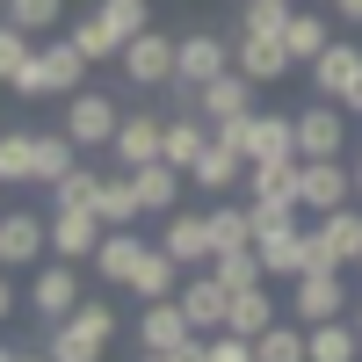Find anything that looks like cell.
Here are the masks:
<instances>
[{"instance_id":"cell-47","label":"cell","mask_w":362,"mask_h":362,"mask_svg":"<svg viewBox=\"0 0 362 362\" xmlns=\"http://www.w3.org/2000/svg\"><path fill=\"white\" fill-rule=\"evenodd\" d=\"M355 203H362V160H355Z\"/></svg>"},{"instance_id":"cell-26","label":"cell","mask_w":362,"mask_h":362,"mask_svg":"<svg viewBox=\"0 0 362 362\" xmlns=\"http://www.w3.org/2000/svg\"><path fill=\"white\" fill-rule=\"evenodd\" d=\"M131 181H138V203H145V218H174V210H181V189H189V174H181V167H167V160L138 167Z\"/></svg>"},{"instance_id":"cell-23","label":"cell","mask_w":362,"mask_h":362,"mask_svg":"<svg viewBox=\"0 0 362 362\" xmlns=\"http://www.w3.org/2000/svg\"><path fill=\"white\" fill-rule=\"evenodd\" d=\"M102 232H109V225L95 218V210H51V254H58V261H73V268H80V261H95Z\"/></svg>"},{"instance_id":"cell-40","label":"cell","mask_w":362,"mask_h":362,"mask_svg":"<svg viewBox=\"0 0 362 362\" xmlns=\"http://www.w3.org/2000/svg\"><path fill=\"white\" fill-rule=\"evenodd\" d=\"M58 15H66V0H8V22L29 29V37H51Z\"/></svg>"},{"instance_id":"cell-9","label":"cell","mask_w":362,"mask_h":362,"mask_svg":"<svg viewBox=\"0 0 362 362\" xmlns=\"http://www.w3.org/2000/svg\"><path fill=\"white\" fill-rule=\"evenodd\" d=\"M80 305H87V297H80V268L73 261H51V268L29 276V312H37L44 326H66Z\"/></svg>"},{"instance_id":"cell-44","label":"cell","mask_w":362,"mask_h":362,"mask_svg":"<svg viewBox=\"0 0 362 362\" xmlns=\"http://www.w3.org/2000/svg\"><path fill=\"white\" fill-rule=\"evenodd\" d=\"M334 15H341V22H355V29H362V0H334Z\"/></svg>"},{"instance_id":"cell-3","label":"cell","mask_w":362,"mask_h":362,"mask_svg":"<svg viewBox=\"0 0 362 362\" xmlns=\"http://www.w3.org/2000/svg\"><path fill=\"white\" fill-rule=\"evenodd\" d=\"M109 341H116V312H109V305H80L66 326H51L44 355H51V362H102Z\"/></svg>"},{"instance_id":"cell-52","label":"cell","mask_w":362,"mask_h":362,"mask_svg":"<svg viewBox=\"0 0 362 362\" xmlns=\"http://www.w3.org/2000/svg\"><path fill=\"white\" fill-rule=\"evenodd\" d=\"M0 22H8V0H0Z\"/></svg>"},{"instance_id":"cell-10","label":"cell","mask_w":362,"mask_h":362,"mask_svg":"<svg viewBox=\"0 0 362 362\" xmlns=\"http://www.w3.org/2000/svg\"><path fill=\"white\" fill-rule=\"evenodd\" d=\"M312 73V102H341L348 109V95L362 87V44H348V37H334L319 51V66H305Z\"/></svg>"},{"instance_id":"cell-20","label":"cell","mask_w":362,"mask_h":362,"mask_svg":"<svg viewBox=\"0 0 362 362\" xmlns=\"http://www.w3.org/2000/svg\"><path fill=\"white\" fill-rule=\"evenodd\" d=\"M181 283H189V268H181L160 239H153V247H145V261H138V276H131L124 290L138 297V305H167V297H181Z\"/></svg>"},{"instance_id":"cell-19","label":"cell","mask_w":362,"mask_h":362,"mask_svg":"<svg viewBox=\"0 0 362 362\" xmlns=\"http://www.w3.org/2000/svg\"><path fill=\"white\" fill-rule=\"evenodd\" d=\"M189 189H203L210 203H225V189H247V160L232 153V145L210 131V145H203V160L189 167Z\"/></svg>"},{"instance_id":"cell-6","label":"cell","mask_w":362,"mask_h":362,"mask_svg":"<svg viewBox=\"0 0 362 362\" xmlns=\"http://www.w3.org/2000/svg\"><path fill=\"white\" fill-rule=\"evenodd\" d=\"M58 131H66L80 153H95V145H116V131H124V109H116L102 87H80V95L66 102V124H58Z\"/></svg>"},{"instance_id":"cell-33","label":"cell","mask_w":362,"mask_h":362,"mask_svg":"<svg viewBox=\"0 0 362 362\" xmlns=\"http://www.w3.org/2000/svg\"><path fill=\"white\" fill-rule=\"evenodd\" d=\"M37 181V131H0V189Z\"/></svg>"},{"instance_id":"cell-25","label":"cell","mask_w":362,"mask_h":362,"mask_svg":"<svg viewBox=\"0 0 362 362\" xmlns=\"http://www.w3.org/2000/svg\"><path fill=\"white\" fill-rule=\"evenodd\" d=\"M239 116H254V80L247 73H218L203 87V124L218 131V124H239Z\"/></svg>"},{"instance_id":"cell-39","label":"cell","mask_w":362,"mask_h":362,"mask_svg":"<svg viewBox=\"0 0 362 362\" xmlns=\"http://www.w3.org/2000/svg\"><path fill=\"white\" fill-rule=\"evenodd\" d=\"M73 44L87 51V66H109V58H124V37L102 22V15H87V22H73Z\"/></svg>"},{"instance_id":"cell-22","label":"cell","mask_w":362,"mask_h":362,"mask_svg":"<svg viewBox=\"0 0 362 362\" xmlns=\"http://www.w3.org/2000/svg\"><path fill=\"white\" fill-rule=\"evenodd\" d=\"M232 73H247L254 87H268V80H290L297 58H290L283 37H239V44H232Z\"/></svg>"},{"instance_id":"cell-35","label":"cell","mask_w":362,"mask_h":362,"mask_svg":"<svg viewBox=\"0 0 362 362\" xmlns=\"http://www.w3.org/2000/svg\"><path fill=\"white\" fill-rule=\"evenodd\" d=\"M210 247H218V254L254 247V210L247 203H210Z\"/></svg>"},{"instance_id":"cell-13","label":"cell","mask_w":362,"mask_h":362,"mask_svg":"<svg viewBox=\"0 0 362 362\" xmlns=\"http://www.w3.org/2000/svg\"><path fill=\"white\" fill-rule=\"evenodd\" d=\"M218 73H232V44L218 37V29H189V37L174 44V80H189V87H210Z\"/></svg>"},{"instance_id":"cell-7","label":"cell","mask_w":362,"mask_h":362,"mask_svg":"<svg viewBox=\"0 0 362 362\" xmlns=\"http://www.w3.org/2000/svg\"><path fill=\"white\" fill-rule=\"evenodd\" d=\"M174 44H181V37H167V29H145V37L124 44V58H116V66H124L131 87H145V95H167V87H174Z\"/></svg>"},{"instance_id":"cell-17","label":"cell","mask_w":362,"mask_h":362,"mask_svg":"<svg viewBox=\"0 0 362 362\" xmlns=\"http://www.w3.org/2000/svg\"><path fill=\"white\" fill-rule=\"evenodd\" d=\"M174 305L189 312V326H196V334L210 341V334H225V312H232V290H225L218 276H210V268H196V276L181 283V297H174Z\"/></svg>"},{"instance_id":"cell-34","label":"cell","mask_w":362,"mask_h":362,"mask_svg":"<svg viewBox=\"0 0 362 362\" xmlns=\"http://www.w3.org/2000/svg\"><path fill=\"white\" fill-rule=\"evenodd\" d=\"M283 44H290V58H297V66H319V51L334 44V22H326V15H312V8H297V15H290V29H283Z\"/></svg>"},{"instance_id":"cell-50","label":"cell","mask_w":362,"mask_h":362,"mask_svg":"<svg viewBox=\"0 0 362 362\" xmlns=\"http://www.w3.org/2000/svg\"><path fill=\"white\" fill-rule=\"evenodd\" d=\"M348 319H355V334H362V305H355V312H348Z\"/></svg>"},{"instance_id":"cell-4","label":"cell","mask_w":362,"mask_h":362,"mask_svg":"<svg viewBox=\"0 0 362 362\" xmlns=\"http://www.w3.org/2000/svg\"><path fill=\"white\" fill-rule=\"evenodd\" d=\"M355 203V167L341 160H297V210L312 218H334V210Z\"/></svg>"},{"instance_id":"cell-2","label":"cell","mask_w":362,"mask_h":362,"mask_svg":"<svg viewBox=\"0 0 362 362\" xmlns=\"http://www.w3.org/2000/svg\"><path fill=\"white\" fill-rule=\"evenodd\" d=\"M305 247H312V268H326V276H341V268H362V203L334 210V218L305 225ZM305 268V276H312Z\"/></svg>"},{"instance_id":"cell-30","label":"cell","mask_w":362,"mask_h":362,"mask_svg":"<svg viewBox=\"0 0 362 362\" xmlns=\"http://www.w3.org/2000/svg\"><path fill=\"white\" fill-rule=\"evenodd\" d=\"M138 261H145V239L138 232H102V247H95V276L102 283H131Z\"/></svg>"},{"instance_id":"cell-45","label":"cell","mask_w":362,"mask_h":362,"mask_svg":"<svg viewBox=\"0 0 362 362\" xmlns=\"http://www.w3.org/2000/svg\"><path fill=\"white\" fill-rule=\"evenodd\" d=\"M15 312V283H8V268H0V319Z\"/></svg>"},{"instance_id":"cell-14","label":"cell","mask_w":362,"mask_h":362,"mask_svg":"<svg viewBox=\"0 0 362 362\" xmlns=\"http://www.w3.org/2000/svg\"><path fill=\"white\" fill-rule=\"evenodd\" d=\"M189 341H203V334L189 326V312H181L174 297H167V305H145V312H138V355H181Z\"/></svg>"},{"instance_id":"cell-27","label":"cell","mask_w":362,"mask_h":362,"mask_svg":"<svg viewBox=\"0 0 362 362\" xmlns=\"http://www.w3.org/2000/svg\"><path fill=\"white\" fill-rule=\"evenodd\" d=\"M95 218H102L109 232H131V225L145 218V203H138V181H131V174H102V189H95Z\"/></svg>"},{"instance_id":"cell-48","label":"cell","mask_w":362,"mask_h":362,"mask_svg":"<svg viewBox=\"0 0 362 362\" xmlns=\"http://www.w3.org/2000/svg\"><path fill=\"white\" fill-rule=\"evenodd\" d=\"M15 362H51V355H15Z\"/></svg>"},{"instance_id":"cell-15","label":"cell","mask_w":362,"mask_h":362,"mask_svg":"<svg viewBox=\"0 0 362 362\" xmlns=\"http://www.w3.org/2000/svg\"><path fill=\"white\" fill-rule=\"evenodd\" d=\"M37 254H51V218H37V210H0V268H29Z\"/></svg>"},{"instance_id":"cell-41","label":"cell","mask_w":362,"mask_h":362,"mask_svg":"<svg viewBox=\"0 0 362 362\" xmlns=\"http://www.w3.org/2000/svg\"><path fill=\"white\" fill-rule=\"evenodd\" d=\"M95 15H102V22H109L116 37H124V44H131V37H145V29H153V8H145V0H102Z\"/></svg>"},{"instance_id":"cell-8","label":"cell","mask_w":362,"mask_h":362,"mask_svg":"<svg viewBox=\"0 0 362 362\" xmlns=\"http://www.w3.org/2000/svg\"><path fill=\"white\" fill-rule=\"evenodd\" d=\"M355 312V297L341 276H326V268H312V276H297L290 283V319L297 326H326V319H348Z\"/></svg>"},{"instance_id":"cell-37","label":"cell","mask_w":362,"mask_h":362,"mask_svg":"<svg viewBox=\"0 0 362 362\" xmlns=\"http://www.w3.org/2000/svg\"><path fill=\"white\" fill-rule=\"evenodd\" d=\"M254 362H312V355H305V326H297V319H276V326L254 341Z\"/></svg>"},{"instance_id":"cell-11","label":"cell","mask_w":362,"mask_h":362,"mask_svg":"<svg viewBox=\"0 0 362 362\" xmlns=\"http://www.w3.org/2000/svg\"><path fill=\"white\" fill-rule=\"evenodd\" d=\"M341 145H348V109L341 102L297 109V160H341Z\"/></svg>"},{"instance_id":"cell-36","label":"cell","mask_w":362,"mask_h":362,"mask_svg":"<svg viewBox=\"0 0 362 362\" xmlns=\"http://www.w3.org/2000/svg\"><path fill=\"white\" fill-rule=\"evenodd\" d=\"M210 276H218V283H225L232 297H239V290H261V283H268V276H261V254H254V247H232V254H210Z\"/></svg>"},{"instance_id":"cell-29","label":"cell","mask_w":362,"mask_h":362,"mask_svg":"<svg viewBox=\"0 0 362 362\" xmlns=\"http://www.w3.org/2000/svg\"><path fill=\"white\" fill-rule=\"evenodd\" d=\"M305 355H312V362H362V334H355V319L305 326Z\"/></svg>"},{"instance_id":"cell-42","label":"cell","mask_w":362,"mask_h":362,"mask_svg":"<svg viewBox=\"0 0 362 362\" xmlns=\"http://www.w3.org/2000/svg\"><path fill=\"white\" fill-rule=\"evenodd\" d=\"M95 189H102V174H95V167H73V174L51 189V210H95Z\"/></svg>"},{"instance_id":"cell-31","label":"cell","mask_w":362,"mask_h":362,"mask_svg":"<svg viewBox=\"0 0 362 362\" xmlns=\"http://www.w3.org/2000/svg\"><path fill=\"white\" fill-rule=\"evenodd\" d=\"M203 145H210V124H203V116H167V145H160V160H167V167L189 174V167L203 160Z\"/></svg>"},{"instance_id":"cell-1","label":"cell","mask_w":362,"mask_h":362,"mask_svg":"<svg viewBox=\"0 0 362 362\" xmlns=\"http://www.w3.org/2000/svg\"><path fill=\"white\" fill-rule=\"evenodd\" d=\"M218 138L247 167H297V116H283V109H254L239 124H218Z\"/></svg>"},{"instance_id":"cell-5","label":"cell","mask_w":362,"mask_h":362,"mask_svg":"<svg viewBox=\"0 0 362 362\" xmlns=\"http://www.w3.org/2000/svg\"><path fill=\"white\" fill-rule=\"evenodd\" d=\"M247 210H254V232L297 225V167H247Z\"/></svg>"},{"instance_id":"cell-16","label":"cell","mask_w":362,"mask_h":362,"mask_svg":"<svg viewBox=\"0 0 362 362\" xmlns=\"http://www.w3.org/2000/svg\"><path fill=\"white\" fill-rule=\"evenodd\" d=\"M160 145H167V116L160 109H138V116H124V131H116V167L124 174H138V167H153L160 160Z\"/></svg>"},{"instance_id":"cell-12","label":"cell","mask_w":362,"mask_h":362,"mask_svg":"<svg viewBox=\"0 0 362 362\" xmlns=\"http://www.w3.org/2000/svg\"><path fill=\"white\" fill-rule=\"evenodd\" d=\"M254 254H261V276H268V283H297V276L312 268L305 225H268V232H254Z\"/></svg>"},{"instance_id":"cell-32","label":"cell","mask_w":362,"mask_h":362,"mask_svg":"<svg viewBox=\"0 0 362 362\" xmlns=\"http://www.w3.org/2000/svg\"><path fill=\"white\" fill-rule=\"evenodd\" d=\"M73 167H80V145L66 131H37V181H29V189H58Z\"/></svg>"},{"instance_id":"cell-49","label":"cell","mask_w":362,"mask_h":362,"mask_svg":"<svg viewBox=\"0 0 362 362\" xmlns=\"http://www.w3.org/2000/svg\"><path fill=\"white\" fill-rule=\"evenodd\" d=\"M138 362H174V355H138Z\"/></svg>"},{"instance_id":"cell-18","label":"cell","mask_w":362,"mask_h":362,"mask_svg":"<svg viewBox=\"0 0 362 362\" xmlns=\"http://www.w3.org/2000/svg\"><path fill=\"white\" fill-rule=\"evenodd\" d=\"M87 87V51L73 44V37H58V44H44L37 51V95H80Z\"/></svg>"},{"instance_id":"cell-51","label":"cell","mask_w":362,"mask_h":362,"mask_svg":"<svg viewBox=\"0 0 362 362\" xmlns=\"http://www.w3.org/2000/svg\"><path fill=\"white\" fill-rule=\"evenodd\" d=\"M0 362H15V348H0Z\"/></svg>"},{"instance_id":"cell-38","label":"cell","mask_w":362,"mask_h":362,"mask_svg":"<svg viewBox=\"0 0 362 362\" xmlns=\"http://www.w3.org/2000/svg\"><path fill=\"white\" fill-rule=\"evenodd\" d=\"M290 15V0H239V37H283Z\"/></svg>"},{"instance_id":"cell-43","label":"cell","mask_w":362,"mask_h":362,"mask_svg":"<svg viewBox=\"0 0 362 362\" xmlns=\"http://www.w3.org/2000/svg\"><path fill=\"white\" fill-rule=\"evenodd\" d=\"M203 362H254V341H239V334H210V341H203Z\"/></svg>"},{"instance_id":"cell-21","label":"cell","mask_w":362,"mask_h":362,"mask_svg":"<svg viewBox=\"0 0 362 362\" xmlns=\"http://www.w3.org/2000/svg\"><path fill=\"white\" fill-rule=\"evenodd\" d=\"M160 247L189 268V276H196V268H210V254H218V247H210V210H174L167 232H160Z\"/></svg>"},{"instance_id":"cell-24","label":"cell","mask_w":362,"mask_h":362,"mask_svg":"<svg viewBox=\"0 0 362 362\" xmlns=\"http://www.w3.org/2000/svg\"><path fill=\"white\" fill-rule=\"evenodd\" d=\"M37 37L29 29H15V22H0V80L15 87V95H37Z\"/></svg>"},{"instance_id":"cell-46","label":"cell","mask_w":362,"mask_h":362,"mask_svg":"<svg viewBox=\"0 0 362 362\" xmlns=\"http://www.w3.org/2000/svg\"><path fill=\"white\" fill-rule=\"evenodd\" d=\"M174 362H203V341H189V348H181V355H174Z\"/></svg>"},{"instance_id":"cell-28","label":"cell","mask_w":362,"mask_h":362,"mask_svg":"<svg viewBox=\"0 0 362 362\" xmlns=\"http://www.w3.org/2000/svg\"><path fill=\"white\" fill-rule=\"evenodd\" d=\"M276 319H283V305H276V297H268V283H261V290H239V297H232L225 334H239V341H261Z\"/></svg>"}]
</instances>
